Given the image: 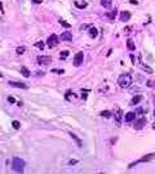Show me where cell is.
Wrapping results in <instances>:
<instances>
[{"mask_svg": "<svg viewBox=\"0 0 155 174\" xmlns=\"http://www.w3.org/2000/svg\"><path fill=\"white\" fill-rule=\"evenodd\" d=\"M118 84L120 88L125 89V88H129V86L132 85V76L129 74H123L120 75L119 79H118Z\"/></svg>", "mask_w": 155, "mask_h": 174, "instance_id": "obj_1", "label": "cell"}, {"mask_svg": "<svg viewBox=\"0 0 155 174\" xmlns=\"http://www.w3.org/2000/svg\"><path fill=\"white\" fill-rule=\"evenodd\" d=\"M13 169L18 173H22L25 169V161L20 157H13Z\"/></svg>", "mask_w": 155, "mask_h": 174, "instance_id": "obj_2", "label": "cell"}, {"mask_svg": "<svg viewBox=\"0 0 155 174\" xmlns=\"http://www.w3.org/2000/svg\"><path fill=\"white\" fill-rule=\"evenodd\" d=\"M155 156L154 153H149V155H146V156H143V157H141V159H138L137 161H134V162H132V164H129V166L128 168H133V166H136L137 164H141V162H147V161H150V160H153V157Z\"/></svg>", "mask_w": 155, "mask_h": 174, "instance_id": "obj_3", "label": "cell"}, {"mask_svg": "<svg viewBox=\"0 0 155 174\" xmlns=\"http://www.w3.org/2000/svg\"><path fill=\"white\" fill-rule=\"evenodd\" d=\"M47 44H48V47H49V48L57 47V45H58V36H57V35H54V34H52V35L48 37Z\"/></svg>", "mask_w": 155, "mask_h": 174, "instance_id": "obj_4", "label": "cell"}, {"mask_svg": "<svg viewBox=\"0 0 155 174\" xmlns=\"http://www.w3.org/2000/svg\"><path fill=\"white\" fill-rule=\"evenodd\" d=\"M114 118H115V124L116 126L122 125V118H123V111L120 108H116V111L114 113Z\"/></svg>", "mask_w": 155, "mask_h": 174, "instance_id": "obj_5", "label": "cell"}, {"mask_svg": "<svg viewBox=\"0 0 155 174\" xmlns=\"http://www.w3.org/2000/svg\"><path fill=\"white\" fill-rule=\"evenodd\" d=\"M83 59H84V54H83V52H79V53H76L75 54V57H74V65L75 66H80L81 63H83Z\"/></svg>", "mask_w": 155, "mask_h": 174, "instance_id": "obj_6", "label": "cell"}, {"mask_svg": "<svg viewBox=\"0 0 155 174\" xmlns=\"http://www.w3.org/2000/svg\"><path fill=\"white\" fill-rule=\"evenodd\" d=\"M37 62H39V65H49L52 62V58L48 56H39L37 57Z\"/></svg>", "mask_w": 155, "mask_h": 174, "instance_id": "obj_7", "label": "cell"}, {"mask_svg": "<svg viewBox=\"0 0 155 174\" xmlns=\"http://www.w3.org/2000/svg\"><path fill=\"white\" fill-rule=\"evenodd\" d=\"M146 124V119L145 118H141V119H138L137 121L134 123V129H137V130H140V129H142L143 128V125H145Z\"/></svg>", "mask_w": 155, "mask_h": 174, "instance_id": "obj_8", "label": "cell"}, {"mask_svg": "<svg viewBox=\"0 0 155 174\" xmlns=\"http://www.w3.org/2000/svg\"><path fill=\"white\" fill-rule=\"evenodd\" d=\"M9 85L13 88H21V89H27V85L25 83H17V81H9Z\"/></svg>", "mask_w": 155, "mask_h": 174, "instance_id": "obj_9", "label": "cell"}, {"mask_svg": "<svg viewBox=\"0 0 155 174\" xmlns=\"http://www.w3.org/2000/svg\"><path fill=\"white\" fill-rule=\"evenodd\" d=\"M119 18H120V21H122V22H128V21L131 20V13L127 12V10H125V12H122Z\"/></svg>", "mask_w": 155, "mask_h": 174, "instance_id": "obj_10", "label": "cell"}, {"mask_svg": "<svg viewBox=\"0 0 155 174\" xmlns=\"http://www.w3.org/2000/svg\"><path fill=\"white\" fill-rule=\"evenodd\" d=\"M61 39H62V41H71V40H73V34L67 32V31L62 32L61 34Z\"/></svg>", "mask_w": 155, "mask_h": 174, "instance_id": "obj_11", "label": "cell"}, {"mask_svg": "<svg viewBox=\"0 0 155 174\" xmlns=\"http://www.w3.org/2000/svg\"><path fill=\"white\" fill-rule=\"evenodd\" d=\"M136 118V112L133 111H131V112H128L127 115H125V118H124V120H125V123H132L134 120Z\"/></svg>", "mask_w": 155, "mask_h": 174, "instance_id": "obj_12", "label": "cell"}, {"mask_svg": "<svg viewBox=\"0 0 155 174\" xmlns=\"http://www.w3.org/2000/svg\"><path fill=\"white\" fill-rule=\"evenodd\" d=\"M88 34H89L90 37H93V39H94V37H97V35H98V30L94 27V26H90L89 30H88Z\"/></svg>", "mask_w": 155, "mask_h": 174, "instance_id": "obj_13", "label": "cell"}, {"mask_svg": "<svg viewBox=\"0 0 155 174\" xmlns=\"http://www.w3.org/2000/svg\"><path fill=\"white\" fill-rule=\"evenodd\" d=\"M101 5L103 7V8H111V5H112V0H101Z\"/></svg>", "mask_w": 155, "mask_h": 174, "instance_id": "obj_14", "label": "cell"}, {"mask_svg": "<svg viewBox=\"0 0 155 174\" xmlns=\"http://www.w3.org/2000/svg\"><path fill=\"white\" fill-rule=\"evenodd\" d=\"M141 101H142V96H134L133 98H132V101H131V104H132V106L138 104Z\"/></svg>", "mask_w": 155, "mask_h": 174, "instance_id": "obj_15", "label": "cell"}, {"mask_svg": "<svg viewBox=\"0 0 155 174\" xmlns=\"http://www.w3.org/2000/svg\"><path fill=\"white\" fill-rule=\"evenodd\" d=\"M21 74L23 75L25 77H29V76H30V71H29L27 67H25V66H22V67H21Z\"/></svg>", "mask_w": 155, "mask_h": 174, "instance_id": "obj_16", "label": "cell"}, {"mask_svg": "<svg viewBox=\"0 0 155 174\" xmlns=\"http://www.w3.org/2000/svg\"><path fill=\"white\" fill-rule=\"evenodd\" d=\"M127 48L129 49V50H132V52H133L134 49H136V45H134V43H133V41H132L131 39L127 41Z\"/></svg>", "mask_w": 155, "mask_h": 174, "instance_id": "obj_17", "label": "cell"}, {"mask_svg": "<svg viewBox=\"0 0 155 174\" xmlns=\"http://www.w3.org/2000/svg\"><path fill=\"white\" fill-rule=\"evenodd\" d=\"M70 135H71V138H73V139H74V141H75V142H76V143H78V146H79V147H81V146H83V143H81V141H80V139H79V138L76 137V134H74V133H70Z\"/></svg>", "mask_w": 155, "mask_h": 174, "instance_id": "obj_18", "label": "cell"}, {"mask_svg": "<svg viewBox=\"0 0 155 174\" xmlns=\"http://www.w3.org/2000/svg\"><path fill=\"white\" fill-rule=\"evenodd\" d=\"M106 17L109 18V20H114V18L116 17V9H114V10H111L110 13H107L106 14Z\"/></svg>", "mask_w": 155, "mask_h": 174, "instance_id": "obj_19", "label": "cell"}, {"mask_svg": "<svg viewBox=\"0 0 155 174\" xmlns=\"http://www.w3.org/2000/svg\"><path fill=\"white\" fill-rule=\"evenodd\" d=\"M74 4H75V7H78V8H80V9H83V8H87V5H88V4H87V3H85V1H84V3H79V1H75Z\"/></svg>", "mask_w": 155, "mask_h": 174, "instance_id": "obj_20", "label": "cell"}, {"mask_svg": "<svg viewBox=\"0 0 155 174\" xmlns=\"http://www.w3.org/2000/svg\"><path fill=\"white\" fill-rule=\"evenodd\" d=\"M16 52H17V54H23V53L26 52V48L25 47H18L16 49Z\"/></svg>", "mask_w": 155, "mask_h": 174, "instance_id": "obj_21", "label": "cell"}, {"mask_svg": "<svg viewBox=\"0 0 155 174\" xmlns=\"http://www.w3.org/2000/svg\"><path fill=\"white\" fill-rule=\"evenodd\" d=\"M142 70L145 71V72H147V74H153V69L151 67H149V66H142Z\"/></svg>", "mask_w": 155, "mask_h": 174, "instance_id": "obj_22", "label": "cell"}, {"mask_svg": "<svg viewBox=\"0 0 155 174\" xmlns=\"http://www.w3.org/2000/svg\"><path fill=\"white\" fill-rule=\"evenodd\" d=\"M35 47L39 48L40 50H43V49H44V43H43V41H36V43H35Z\"/></svg>", "mask_w": 155, "mask_h": 174, "instance_id": "obj_23", "label": "cell"}, {"mask_svg": "<svg viewBox=\"0 0 155 174\" xmlns=\"http://www.w3.org/2000/svg\"><path fill=\"white\" fill-rule=\"evenodd\" d=\"M67 57H69V50L61 52V56H59V58H61V59H65V58H67Z\"/></svg>", "mask_w": 155, "mask_h": 174, "instance_id": "obj_24", "label": "cell"}, {"mask_svg": "<svg viewBox=\"0 0 155 174\" xmlns=\"http://www.w3.org/2000/svg\"><path fill=\"white\" fill-rule=\"evenodd\" d=\"M100 115L103 116V118H111V112L110 111H102Z\"/></svg>", "mask_w": 155, "mask_h": 174, "instance_id": "obj_25", "label": "cell"}, {"mask_svg": "<svg viewBox=\"0 0 155 174\" xmlns=\"http://www.w3.org/2000/svg\"><path fill=\"white\" fill-rule=\"evenodd\" d=\"M52 72H53V74H58V75H62V74H65V71L61 70V69H53V70H52Z\"/></svg>", "mask_w": 155, "mask_h": 174, "instance_id": "obj_26", "label": "cell"}, {"mask_svg": "<svg viewBox=\"0 0 155 174\" xmlns=\"http://www.w3.org/2000/svg\"><path fill=\"white\" fill-rule=\"evenodd\" d=\"M12 125H13L14 129H20L21 128V124H20V121H17V120H14V121L12 123Z\"/></svg>", "mask_w": 155, "mask_h": 174, "instance_id": "obj_27", "label": "cell"}, {"mask_svg": "<svg viewBox=\"0 0 155 174\" xmlns=\"http://www.w3.org/2000/svg\"><path fill=\"white\" fill-rule=\"evenodd\" d=\"M59 23H61V25L63 26V27H66V28H69L70 26H71L70 23H67V22H66V21H63V20H59Z\"/></svg>", "mask_w": 155, "mask_h": 174, "instance_id": "obj_28", "label": "cell"}, {"mask_svg": "<svg viewBox=\"0 0 155 174\" xmlns=\"http://www.w3.org/2000/svg\"><path fill=\"white\" fill-rule=\"evenodd\" d=\"M71 93H73V92H71L70 89H69V90H67V92H66V96H65V98H66L67 101H70V96H71Z\"/></svg>", "mask_w": 155, "mask_h": 174, "instance_id": "obj_29", "label": "cell"}, {"mask_svg": "<svg viewBox=\"0 0 155 174\" xmlns=\"http://www.w3.org/2000/svg\"><path fill=\"white\" fill-rule=\"evenodd\" d=\"M8 102H10V103H16V99H14L13 97H8Z\"/></svg>", "mask_w": 155, "mask_h": 174, "instance_id": "obj_30", "label": "cell"}, {"mask_svg": "<svg viewBox=\"0 0 155 174\" xmlns=\"http://www.w3.org/2000/svg\"><path fill=\"white\" fill-rule=\"evenodd\" d=\"M75 164H78V160H70L69 161V165H75Z\"/></svg>", "mask_w": 155, "mask_h": 174, "instance_id": "obj_31", "label": "cell"}, {"mask_svg": "<svg viewBox=\"0 0 155 174\" xmlns=\"http://www.w3.org/2000/svg\"><path fill=\"white\" fill-rule=\"evenodd\" d=\"M129 3H131L132 5H137V4H138V1H137V0H129Z\"/></svg>", "mask_w": 155, "mask_h": 174, "instance_id": "obj_32", "label": "cell"}, {"mask_svg": "<svg viewBox=\"0 0 155 174\" xmlns=\"http://www.w3.org/2000/svg\"><path fill=\"white\" fill-rule=\"evenodd\" d=\"M131 30H132V27H131V26H129V27H125V28H124V32H125V34H129V31H131Z\"/></svg>", "mask_w": 155, "mask_h": 174, "instance_id": "obj_33", "label": "cell"}, {"mask_svg": "<svg viewBox=\"0 0 155 174\" xmlns=\"http://www.w3.org/2000/svg\"><path fill=\"white\" fill-rule=\"evenodd\" d=\"M131 59H132V62H133V65H134V62H136V58H134V56H133V54L131 56Z\"/></svg>", "mask_w": 155, "mask_h": 174, "instance_id": "obj_34", "label": "cell"}, {"mask_svg": "<svg viewBox=\"0 0 155 174\" xmlns=\"http://www.w3.org/2000/svg\"><path fill=\"white\" fill-rule=\"evenodd\" d=\"M32 3H35V4H40L41 0H32Z\"/></svg>", "mask_w": 155, "mask_h": 174, "instance_id": "obj_35", "label": "cell"}, {"mask_svg": "<svg viewBox=\"0 0 155 174\" xmlns=\"http://www.w3.org/2000/svg\"><path fill=\"white\" fill-rule=\"evenodd\" d=\"M154 115H155V99H154Z\"/></svg>", "mask_w": 155, "mask_h": 174, "instance_id": "obj_36", "label": "cell"}, {"mask_svg": "<svg viewBox=\"0 0 155 174\" xmlns=\"http://www.w3.org/2000/svg\"><path fill=\"white\" fill-rule=\"evenodd\" d=\"M153 129H154V130H155V123H154V124H153Z\"/></svg>", "mask_w": 155, "mask_h": 174, "instance_id": "obj_37", "label": "cell"}]
</instances>
